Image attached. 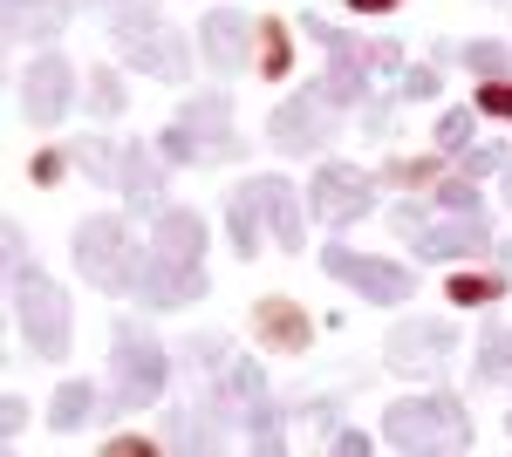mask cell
I'll return each mask as SVG.
<instances>
[{
	"instance_id": "6da1fadb",
	"label": "cell",
	"mask_w": 512,
	"mask_h": 457,
	"mask_svg": "<svg viewBox=\"0 0 512 457\" xmlns=\"http://www.w3.org/2000/svg\"><path fill=\"white\" fill-rule=\"evenodd\" d=\"M226 239H233L239 260H260V246L274 239L287 253L308 246V219H301V198L287 178L260 171V178H239V191L226 198Z\"/></svg>"
},
{
	"instance_id": "7a4b0ae2",
	"label": "cell",
	"mask_w": 512,
	"mask_h": 457,
	"mask_svg": "<svg viewBox=\"0 0 512 457\" xmlns=\"http://www.w3.org/2000/svg\"><path fill=\"white\" fill-rule=\"evenodd\" d=\"M383 444L403 457H437V451H472V417L451 389L431 396H396L383 410Z\"/></svg>"
},
{
	"instance_id": "3957f363",
	"label": "cell",
	"mask_w": 512,
	"mask_h": 457,
	"mask_svg": "<svg viewBox=\"0 0 512 457\" xmlns=\"http://www.w3.org/2000/svg\"><path fill=\"white\" fill-rule=\"evenodd\" d=\"M110 382H117V396H110L117 417L151 410V403L164 396V382H171V355H164V342L144 328V321H130V314L110 328Z\"/></svg>"
},
{
	"instance_id": "277c9868",
	"label": "cell",
	"mask_w": 512,
	"mask_h": 457,
	"mask_svg": "<svg viewBox=\"0 0 512 457\" xmlns=\"http://www.w3.org/2000/svg\"><path fill=\"white\" fill-rule=\"evenodd\" d=\"M7 294H14V328L28 335V348H35L41 362H62L69 355V294L48 280V273L35 267H21L14 280H7Z\"/></svg>"
},
{
	"instance_id": "5b68a950",
	"label": "cell",
	"mask_w": 512,
	"mask_h": 457,
	"mask_svg": "<svg viewBox=\"0 0 512 457\" xmlns=\"http://www.w3.org/2000/svg\"><path fill=\"white\" fill-rule=\"evenodd\" d=\"M390 232L396 239H410V253L417 260H478V253H492V226L485 219H431L424 205H410V198H396L390 205Z\"/></svg>"
},
{
	"instance_id": "8992f818",
	"label": "cell",
	"mask_w": 512,
	"mask_h": 457,
	"mask_svg": "<svg viewBox=\"0 0 512 457\" xmlns=\"http://www.w3.org/2000/svg\"><path fill=\"white\" fill-rule=\"evenodd\" d=\"M137 260H144V246L130 239V226H123L117 212H96V219L76 226V273L96 287V294H123Z\"/></svg>"
},
{
	"instance_id": "52a82bcc",
	"label": "cell",
	"mask_w": 512,
	"mask_h": 457,
	"mask_svg": "<svg viewBox=\"0 0 512 457\" xmlns=\"http://www.w3.org/2000/svg\"><path fill=\"white\" fill-rule=\"evenodd\" d=\"M335 130H342V103L328 96V82H301V89H294V96H287V103L267 116V144H274L280 157L321 151Z\"/></svg>"
},
{
	"instance_id": "ba28073f",
	"label": "cell",
	"mask_w": 512,
	"mask_h": 457,
	"mask_svg": "<svg viewBox=\"0 0 512 457\" xmlns=\"http://www.w3.org/2000/svg\"><path fill=\"white\" fill-rule=\"evenodd\" d=\"M321 273H328L335 287L362 294L369 307H403L410 294H417V273H403L396 260H383V253H355V246H342V239L321 246Z\"/></svg>"
},
{
	"instance_id": "9c48e42d",
	"label": "cell",
	"mask_w": 512,
	"mask_h": 457,
	"mask_svg": "<svg viewBox=\"0 0 512 457\" xmlns=\"http://www.w3.org/2000/svg\"><path fill=\"white\" fill-rule=\"evenodd\" d=\"M178 123H185V137L198 144V164H246V144H239L233 96L226 89H192Z\"/></svg>"
},
{
	"instance_id": "30bf717a",
	"label": "cell",
	"mask_w": 512,
	"mask_h": 457,
	"mask_svg": "<svg viewBox=\"0 0 512 457\" xmlns=\"http://www.w3.org/2000/svg\"><path fill=\"white\" fill-rule=\"evenodd\" d=\"M205 267L198 260H164V253H144L137 267H130V301L151 307V314H171V307H192L205 301Z\"/></svg>"
},
{
	"instance_id": "8fae6325",
	"label": "cell",
	"mask_w": 512,
	"mask_h": 457,
	"mask_svg": "<svg viewBox=\"0 0 512 457\" xmlns=\"http://www.w3.org/2000/svg\"><path fill=\"white\" fill-rule=\"evenodd\" d=\"M308 212L335 232L362 226V219H376V178H362L349 164H321L315 185H308Z\"/></svg>"
},
{
	"instance_id": "7c38bea8",
	"label": "cell",
	"mask_w": 512,
	"mask_h": 457,
	"mask_svg": "<svg viewBox=\"0 0 512 457\" xmlns=\"http://www.w3.org/2000/svg\"><path fill=\"white\" fill-rule=\"evenodd\" d=\"M253 55H260V28L239 7H205V21H198V62L212 76H246Z\"/></svg>"
},
{
	"instance_id": "4fadbf2b",
	"label": "cell",
	"mask_w": 512,
	"mask_h": 457,
	"mask_svg": "<svg viewBox=\"0 0 512 457\" xmlns=\"http://www.w3.org/2000/svg\"><path fill=\"white\" fill-rule=\"evenodd\" d=\"M69 110H76V62L55 55V48H41L35 62L21 69V116L48 130V123H62Z\"/></svg>"
},
{
	"instance_id": "5bb4252c",
	"label": "cell",
	"mask_w": 512,
	"mask_h": 457,
	"mask_svg": "<svg viewBox=\"0 0 512 457\" xmlns=\"http://www.w3.org/2000/svg\"><path fill=\"white\" fill-rule=\"evenodd\" d=\"M117 48H123V62H130L137 76H151V82H185V76H192V48H185V28H171V21L123 28Z\"/></svg>"
},
{
	"instance_id": "9a60e30c",
	"label": "cell",
	"mask_w": 512,
	"mask_h": 457,
	"mask_svg": "<svg viewBox=\"0 0 512 457\" xmlns=\"http://www.w3.org/2000/svg\"><path fill=\"white\" fill-rule=\"evenodd\" d=\"M301 35L308 41H321L328 48V96L349 110V103H362V89H369V41H355V35H342L335 21H321V14H301Z\"/></svg>"
},
{
	"instance_id": "2e32d148",
	"label": "cell",
	"mask_w": 512,
	"mask_h": 457,
	"mask_svg": "<svg viewBox=\"0 0 512 457\" xmlns=\"http://www.w3.org/2000/svg\"><path fill=\"white\" fill-rule=\"evenodd\" d=\"M458 355V328H444V321H396L390 342H383V362L403 369V376H444V362Z\"/></svg>"
},
{
	"instance_id": "e0dca14e",
	"label": "cell",
	"mask_w": 512,
	"mask_h": 457,
	"mask_svg": "<svg viewBox=\"0 0 512 457\" xmlns=\"http://www.w3.org/2000/svg\"><path fill=\"white\" fill-rule=\"evenodd\" d=\"M164 178H171L164 151L144 144V137H130V144H123V171H117L123 198H130V219H158L164 212Z\"/></svg>"
},
{
	"instance_id": "ac0fdd59",
	"label": "cell",
	"mask_w": 512,
	"mask_h": 457,
	"mask_svg": "<svg viewBox=\"0 0 512 457\" xmlns=\"http://www.w3.org/2000/svg\"><path fill=\"white\" fill-rule=\"evenodd\" d=\"M164 437H171V451H219V444L233 437V410L205 389V396H192V403H178V410H171Z\"/></svg>"
},
{
	"instance_id": "d6986e66",
	"label": "cell",
	"mask_w": 512,
	"mask_h": 457,
	"mask_svg": "<svg viewBox=\"0 0 512 457\" xmlns=\"http://www.w3.org/2000/svg\"><path fill=\"white\" fill-rule=\"evenodd\" d=\"M253 328H260V342L280 348V355H301V348L315 342V321L301 314V301H280V294H267V301L253 307Z\"/></svg>"
},
{
	"instance_id": "ffe728a7",
	"label": "cell",
	"mask_w": 512,
	"mask_h": 457,
	"mask_svg": "<svg viewBox=\"0 0 512 457\" xmlns=\"http://www.w3.org/2000/svg\"><path fill=\"white\" fill-rule=\"evenodd\" d=\"M151 253H164V260H198L205 267V219H198L192 205H164L158 232H151Z\"/></svg>"
},
{
	"instance_id": "44dd1931",
	"label": "cell",
	"mask_w": 512,
	"mask_h": 457,
	"mask_svg": "<svg viewBox=\"0 0 512 457\" xmlns=\"http://www.w3.org/2000/svg\"><path fill=\"white\" fill-rule=\"evenodd\" d=\"M69 14H76V0H7V41H48L69 28Z\"/></svg>"
},
{
	"instance_id": "7402d4cb",
	"label": "cell",
	"mask_w": 512,
	"mask_h": 457,
	"mask_svg": "<svg viewBox=\"0 0 512 457\" xmlns=\"http://www.w3.org/2000/svg\"><path fill=\"white\" fill-rule=\"evenodd\" d=\"M212 396H219L226 410H253V403L267 396V369H260L253 355H226V362L212 369Z\"/></svg>"
},
{
	"instance_id": "603a6c76",
	"label": "cell",
	"mask_w": 512,
	"mask_h": 457,
	"mask_svg": "<svg viewBox=\"0 0 512 457\" xmlns=\"http://www.w3.org/2000/svg\"><path fill=\"white\" fill-rule=\"evenodd\" d=\"M287 417H294L287 403L260 396L253 410H239V437H246V444H253L260 457H274V451H287Z\"/></svg>"
},
{
	"instance_id": "cb8c5ba5",
	"label": "cell",
	"mask_w": 512,
	"mask_h": 457,
	"mask_svg": "<svg viewBox=\"0 0 512 457\" xmlns=\"http://www.w3.org/2000/svg\"><path fill=\"white\" fill-rule=\"evenodd\" d=\"M96 417V389H89V382H55V403H48V430H55V437H76L82 423Z\"/></svg>"
},
{
	"instance_id": "d4e9b609",
	"label": "cell",
	"mask_w": 512,
	"mask_h": 457,
	"mask_svg": "<svg viewBox=\"0 0 512 457\" xmlns=\"http://www.w3.org/2000/svg\"><path fill=\"white\" fill-rule=\"evenodd\" d=\"M458 69H472L478 82H499V76H512V48L492 35H472V41H458Z\"/></svg>"
},
{
	"instance_id": "484cf974",
	"label": "cell",
	"mask_w": 512,
	"mask_h": 457,
	"mask_svg": "<svg viewBox=\"0 0 512 457\" xmlns=\"http://www.w3.org/2000/svg\"><path fill=\"white\" fill-rule=\"evenodd\" d=\"M82 164V178L89 185H117V171H123V151L117 144H103V137H76V151H69Z\"/></svg>"
},
{
	"instance_id": "4316f807",
	"label": "cell",
	"mask_w": 512,
	"mask_h": 457,
	"mask_svg": "<svg viewBox=\"0 0 512 457\" xmlns=\"http://www.w3.org/2000/svg\"><path fill=\"white\" fill-rule=\"evenodd\" d=\"M444 294H451V307H492L506 294V273H451Z\"/></svg>"
},
{
	"instance_id": "83f0119b",
	"label": "cell",
	"mask_w": 512,
	"mask_h": 457,
	"mask_svg": "<svg viewBox=\"0 0 512 457\" xmlns=\"http://www.w3.org/2000/svg\"><path fill=\"white\" fill-rule=\"evenodd\" d=\"M437 205L458 212V219H485V191H478V178H465V171H444V178H437Z\"/></svg>"
},
{
	"instance_id": "f1b7e54d",
	"label": "cell",
	"mask_w": 512,
	"mask_h": 457,
	"mask_svg": "<svg viewBox=\"0 0 512 457\" xmlns=\"http://www.w3.org/2000/svg\"><path fill=\"white\" fill-rule=\"evenodd\" d=\"M82 96H89V110H96V116H123V110H130V103H123V76L110 69V62H96V69H89Z\"/></svg>"
},
{
	"instance_id": "f546056e",
	"label": "cell",
	"mask_w": 512,
	"mask_h": 457,
	"mask_svg": "<svg viewBox=\"0 0 512 457\" xmlns=\"http://www.w3.org/2000/svg\"><path fill=\"white\" fill-rule=\"evenodd\" d=\"M472 376H478V382H499V376H512V328H485V342H478Z\"/></svg>"
},
{
	"instance_id": "4dcf8cb0",
	"label": "cell",
	"mask_w": 512,
	"mask_h": 457,
	"mask_svg": "<svg viewBox=\"0 0 512 457\" xmlns=\"http://www.w3.org/2000/svg\"><path fill=\"white\" fill-rule=\"evenodd\" d=\"M437 89H444L437 62H424V69H396V96H410V103H431Z\"/></svg>"
},
{
	"instance_id": "1f68e13d",
	"label": "cell",
	"mask_w": 512,
	"mask_h": 457,
	"mask_svg": "<svg viewBox=\"0 0 512 457\" xmlns=\"http://www.w3.org/2000/svg\"><path fill=\"white\" fill-rule=\"evenodd\" d=\"M437 151H472V110H444L437 116Z\"/></svg>"
},
{
	"instance_id": "d6a6232c",
	"label": "cell",
	"mask_w": 512,
	"mask_h": 457,
	"mask_svg": "<svg viewBox=\"0 0 512 457\" xmlns=\"http://www.w3.org/2000/svg\"><path fill=\"white\" fill-rule=\"evenodd\" d=\"M103 14H110V28H144V21H164L158 14V0H103Z\"/></svg>"
},
{
	"instance_id": "836d02e7",
	"label": "cell",
	"mask_w": 512,
	"mask_h": 457,
	"mask_svg": "<svg viewBox=\"0 0 512 457\" xmlns=\"http://www.w3.org/2000/svg\"><path fill=\"white\" fill-rule=\"evenodd\" d=\"M287 62H294V55H287V28L267 21V28H260V69H267V76H287Z\"/></svg>"
},
{
	"instance_id": "e575fe53",
	"label": "cell",
	"mask_w": 512,
	"mask_h": 457,
	"mask_svg": "<svg viewBox=\"0 0 512 457\" xmlns=\"http://www.w3.org/2000/svg\"><path fill=\"white\" fill-rule=\"evenodd\" d=\"M506 164H512V151H506V144H472L458 171H465V178H485V171H506Z\"/></svg>"
},
{
	"instance_id": "d590c367",
	"label": "cell",
	"mask_w": 512,
	"mask_h": 457,
	"mask_svg": "<svg viewBox=\"0 0 512 457\" xmlns=\"http://www.w3.org/2000/svg\"><path fill=\"white\" fill-rule=\"evenodd\" d=\"M431 171H437L431 157H396V164H383V185H396V191H403V185H424Z\"/></svg>"
},
{
	"instance_id": "8d00e7d4",
	"label": "cell",
	"mask_w": 512,
	"mask_h": 457,
	"mask_svg": "<svg viewBox=\"0 0 512 457\" xmlns=\"http://www.w3.org/2000/svg\"><path fill=\"white\" fill-rule=\"evenodd\" d=\"M158 151H164V164H171V171H178V164H198V144L185 137V123H171V130H164Z\"/></svg>"
},
{
	"instance_id": "74e56055",
	"label": "cell",
	"mask_w": 512,
	"mask_h": 457,
	"mask_svg": "<svg viewBox=\"0 0 512 457\" xmlns=\"http://www.w3.org/2000/svg\"><path fill=\"white\" fill-rule=\"evenodd\" d=\"M478 110H485V116H506V123H512V76L478 82Z\"/></svg>"
},
{
	"instance_id": "f35d334b",
	"label": "cell",
	"mask_w": 512,
	"mask_h": 457,
	"mask_svg": "<svg viewBox=\"0 0 512 457\" xmlns=\"http://www.w3.org/2000/svg\"><path fill=\"white\" fill-rule=\"evenodd\" d=\"M328 451H335V457H369L376 444H369L362 430H349V423H335V430H328Z\"/></svg>"
},
{
	"instance_id": "ab89813d",
	"label": "cell",
	"mask_w": 512,
	"mask_h": 457,
	"mask_svg": "<svg viewBox=\"0 0 512 457\" xmlns=\"http://www.w3.org/2000/svg\"><path fill=\"white\" fill-rule=\"evenodd\" d=\"M21 423H28V403H21V389H7V396H0V437L14 444V437H21Z\"/></svg>"
},
{
	"instance_id": "60d3db41",
	"label": "cell",
	"mask_w": 512,
	"mask_h": 457,
	"mask_svg": "<svg viewBox=\"0 0 512 457\" xmlns=\"http://www.w3.org/2000/svg\"><path fill=\"white\" fill-rule=\"evenodd\" d=\"M69 164H76V157H69V151H41L35 164H28V178H35V185H55V178H62Z\"/></svg>"
},
{
	"instance_id": "b9f144b4",
	"label": "cell",
	"mask_w": 512,
	"mask_h": 457,
	"mask_svg": "<svg viewBox=\"0 0 512 457\" xmlns=\"http://www.w3.org/2000/svg\"><path fill=\"white\" fill-rule=\"evenodd\" d=\"M21 267H28V246H21V226L7 219V280H14Z\"/></svg>"
},
{
	"instance_id": "7bdbcfd3",
	"label": "cell",
	"mask_w": 512,
	"mask_h": 457,
	"mask_svg": "<svg viewBox=\"0 0 512 457\" xmlns=\"http://www.w3.org/2000/svg\"><path fill=\"white\" fill-rule=\"evenodd\" d=\"M396 0H349V14H390Z\"/></svg>"
},
{
	"instance_id": "ee69618b",
	"label": "cell",
	"mask_w": 512,
	"mask_h": 457,
	"mask_svg": "<svg viewBox=\"0 0 512 457\" xmlns=\"http://www.w3.org/2000/svg\"><path fill=\"white\" fill-rule=\"evenodd\" d=\"M499 267H506V273H512V239H506V246H499Z\"/></svg>"
},
{
	"instance_id": "f6af8a7d",
	"label": "cell",
	"mask_w": 512,
	"mask_h": 457,
	"mask_svg": "<svg viewBox=\"0 0 512 457\" xmlns=\"http://www.w3.org/2000/svg\"><path fill=\"white\" fill-rule=\"evenodd\" d=\"M506 205H512V164H506Z\"/></svg>"
},
{
	"instance_id": "bcb514c9",
	"label": "cell",
	"mask_w": 512,
	"mask_h": 457,
	"mask_svg": "<svg viewBox=\"0 0 512 457\" xmlns=\"http://www.w3.org/2000/svg\"><path fill=\"white\" fill-rule=\"evenodd\" d=\"M506 437H512V410H506Z\"/></svg>"
}]
</instances>
